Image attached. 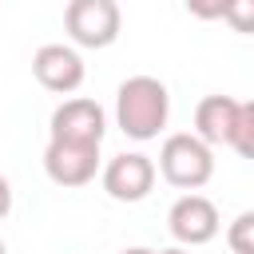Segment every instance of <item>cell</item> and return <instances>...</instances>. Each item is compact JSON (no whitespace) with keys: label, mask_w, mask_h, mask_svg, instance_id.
<instances>
[{"label":"cell","mask_w":254,"mask_h":254,"mask_svg":"<svg viewBox=\"0 0 254 254\" xmlns=\"http://www.w3.org/2000/svg\"><path fill=\"white\" fill-rule=\"evenodd\" d=\"M222 20H226L234 32H242V36H254V0H226V12H222Z\"/></svg>","instance_id":"12"},{"label":"cell","mask_w":254,"mask_h":254,"mask_svg":"<svg viewBox=\"0 0 254 254\" xmlns=\"http://www.w3.org/2000/svg\"><path fill=\"white\" fill-rule=\"evenodd\" d=\"M103 135H107V115L95 99H64L52 111V139L99 147Z\"/></svg>","instance_id":"5"},{"label":"cell","mask_w":254,"mask_h":254,"mask_svg":"<svg viewBox=\"0 0 254 254\" xmlns=\"http://www.w3.org/2000/svg\"><path fill=\"white\" fill-rule=\"evenodd\" d=\"M159 175H163L171 187H179V190H198V187H206L210 175H214V155H210V147H206L198 135L179 131V135H171V139L163 143V151H159Z\"/></svg>","instance_id":"2"},{"label":"cell","mask_w":254,"mask_h":254,"mask_svg":"<svg viewBox=\"0 0 254 254\" xmlns=\"http://www.w3.org/2000/svg\"><path fill=\"white\" fill-rule=\"evenodd\" d=\"M155 187V163L139 151H123L103 167V190L115 202H143Z\"/></svg>","instance_id":"6"},{"label":"cell","mask_w":254,"mask_h":254,"mask_svg":"<svg viewBox=\"0 0 254 254\" xmlns=\"http://www.w3.org/2000/svg\"><path fill=\"white\" fill-rule=\"evenodd\" d=\"M234 115H238V99H230V95H206L194 107V135L206 147H230Z\"/></svg>","instance_id":"9"},{"label":"cell","mask_w":254,"mask_h":254,"mask_svg":"<svg viewBox=\"0 0 254 254\" xmlns=\"http://www.w3.org/2000/svg\"><path fill=\"white\" fill-rule=\"evenodd\" d=\"M0 254H4V238H0Z\"/></svg>","instance_id":"17"},{"label":"cell","mask_w":254,"mask_h":254,"mask_svg":"<svg viewBox=\"0 0 254 254\" xmlns=\"http://www.w3.org/2000/svg\"><path fill=\"white\" fill-rule=\"evenodd\" d=\"M64 28L79 48H111L123 28V12L115 0H71L64 12Z\"/></svg>","instance_id":"3"},{"label":"cell","mask_w":254,"mask_h":254,"mask_svg":"<svg viewBox=\"0 0 254 254\" xmlns=\"http://www.w3.org/2000/svg\"><path fill=\"white\" fill-rule=\"evenodd\" d=\"M8 210H12V183L0 175V218H8Z\"/></svg>","instance_id":"14"},{"label":"cell","mask_w":254,"mask_h":254,"mask_svg":"<svg viewBox=\"0 0 254 254\" xmlns=\"http://www.w3.org/2000/svg\"><path fill=\"white\" fill-rule=\"evenodd\" d=\"M226 246L234 254H254V210H242L230 226H226Z\"/></svg>","instance_id":"11"},{"label":"cell","mask_w":254,"mask_h":254,"mask_svg":"<svg viewBox=\"0 0 254 254\" xmlns=\"http://www.w3.org/2000/svg\"><path fill=\"white\" fill-rule=\"evenodd\" d=\"M32 75L40 79V87H48L56 95H71L83 83V60L67 44H44L32 56Z\"/></svg>","instance_id":"8"},{"label":"cell","mask_w":254,"mask_h":254,"mask_svg":"<svg viewBox=\"0 0 254 254\" xmlns=\"http://www.w3.org/2000/svg\"><path fill=\"white\" fill-rule=\"evenodd\" d=\"M230 147L242 155V159H254V99L238 103V115H234V135H230Z\"/></svg>","instance_id":"10"},{"label":"cell","mask_w":254,"mask_h":254,"mask_svg":"<svg viewBox=\"0 0 254 254\" xmlns=\"http://www.w3.org/2000/svg\"><path fill=\"white\" fill-rule=\"evenodd\" d=\"M167 115H171V95H167V83L155 79V75H131L119 83L115 91V123L127 139H155L163 127H167Z\"/></svg>","instance_id":"1"},{"label":"cell","mask_w":254,"mask_h":254,"mask_svg":"<svg viewBox=\"0 0 254 254\" xmlns=\"http://www.w3.org/2000/svg\"><path fill=\"white\" fill-rule=\"evenodd\" d=\"M159 254H190V250H179V246H171V250H159Z\"/></svg>","instance_id":"16"},{"label":"cell","mask_w":254,"mask_h":254,"mask_svg":"<svg viewBox=\"0 0 254 254\" xmlns=\"http://www.w3.org/2000/svg\"><path fill=\"white\" fill-rule=\"evenodd\" d=\"M44 171L56 187H87L99 171V147L52 139L48 151H44Z\"/></svg>","instance_id":"4"},{"label":"cell","mask_w":254,"mask_h":254,"mask_svg":"<svg viewBox=\"0 0 254 254\" xmlns=\"http://www.w3.org/2000/svg\"><path fill=\"white\" fill-rule=\"evenodd\" d=\"M123 254H159V250H147V246H131V250H123Z\"/></svg>","instance_id":"15"},{"label":"cell","mask_w":254,"mask_h":254,"mask_svg":"<svg viewBox=\"0 0 254 254\" xmlns=\"http://www.w3.org/2000/svg\"><path fill=\"white\" fill-rule=\"evenodd\" d=\"M167 226H171L175 242H183V246H202V242H210V238L218 234V226H222V222H218L214 202L190 190V194H183V198L171 206Z\"/></svg>","instance_id":"7"},{"label":"cell","mask_w":254,"mask_h":254,"mask_svg":"<svg viewBox=\"0 0 254 254\" xmlns=\"http://www.w3.org/2000/svg\"><path fill=\"white\" fill-rule=\"evenodd\" d=\"M187 12H190L194 20H222L226 0H187Z\"/></svg>","instance_id":"13"}]
</instances>
